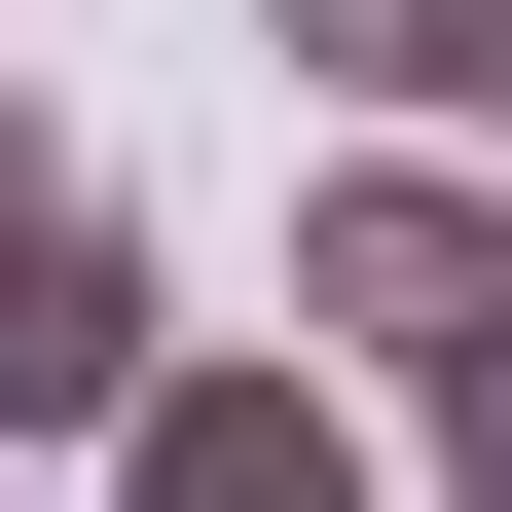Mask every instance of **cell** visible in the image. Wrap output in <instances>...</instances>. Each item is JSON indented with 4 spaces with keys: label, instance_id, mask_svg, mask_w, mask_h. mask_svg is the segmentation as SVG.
I'll list each match as a JSON object with an SVG mask.
<instances>
[{
    "label": "cell",
    "instance_id": "cell-1",
    "mask_svg": "<svg viewBox=\"0 0 512 512\" xmlns=\"http://www.w3.org/2000/svg\"><path fill=\"white\" fill-rule=\"evenodd\" d=\"M293 366H330V403H476L512 366V183L476 147H366L330 220H293Z\"/></svg>",
    "mask_w": 512,
    "mask_h": 512
},
{
    "label": "cell",
    "instance_id": "cell-2",
    "mask_svg": "<svg viewBox=\"0 0 512 512\" xmlns=\"http://www.w3.org/2000/svg\"><path fill=\"white\" fill-rule=\"evenodd\" d=\"M110 512H403L366 476V403L293 330H220V366H147V439H110Z\"/></svg>",
    "mask_w": 512,
    "mask_h": 512
},
{
    "label": "cell",
    "instance_id": "cell-3",
    "mask_svg": "<svg viewBox=\"0 0 512 512\" xmlns=\"http://www.w3.org/2000/svg\"><path fill=\"white\" fill-rule=\"evenodd\" d=\"M147 220H110V183H74V220H37V256H0V439H147Z\"/></svg>",
    "mask_w": 512,
    "mask_h": 512
},
{
    "label": "cell",
    "instance_id": "cell-4",
    "mask_svg": "<svg viewBox=\"0 0 512 512\" xmlns=\"http://www.w3.org/2000/svg\"><path fill=\"white\" fill-rule=\"evenodd\" d=\"M330 110H403V147H512V0H256Z\"/></svg>",
    "mask_w": 512,
    "mask_h": 512
},
{
    "label": "cell",
    "instance_id": "cell-5",
    "mask_svg": "<svg viewBox=\"0 0 512 512\" xmlns=\"http://www.w3.org/2000/svg\"><path fill=\"white\" fill-rule=\"evenodd\" d=\"M439 512H512V366H476V403H439Z\"/></svg>",
    "mask_w": 512,
    "mask_h": 512
},
{
    "label": "cell",
    "instance_id": "cell-6",
    "mask_svg": "<svg viewBox=\"0 0 512 512\" xmlns=\"http://www.w3.org/2000/svg\"><path fill=\"white\" fill-rule=\"evenodd\" d=\"M37 220H74V147H37V110H0V256H37Z\"/></svg>",
    "mask_w": 512,
    "mask_h": 512
}]
</instances>
